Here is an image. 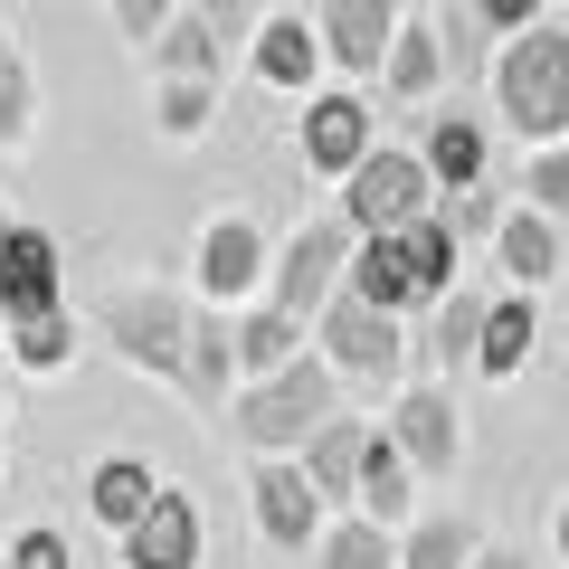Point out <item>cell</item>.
Listing matches in <instances>:
<instances>
[{"mask_svg":"<svg viewBox=\"0 0 569 569\" xmlns=\"http://www.w3.org/2000/svg\"><path fill=\"white\" fill-rule=\"evenodd\" d=\"M313 342H323L332 380H370V389H389V399H399V370H408V332H399V313L361 305V295H332V305L313 313Z\"/></svg>","mask_w":569,"mask_h":569,"instance_id":"5b68a950","label":"cell"},{"mask_svg":"<svg viewBox=\"0 0 569 569\" xmlns=\"http://www.w3.org/2000/svg\"><path fill=\"white\" fill-rule=\"evenodd\" d=\"M305 171H323V181H351V171L380 152V114H370L361 86H313L305 96Z\"/></svg>","mask_w":569,"mask_h":569,"instance_id":"52a82bcc","label":"cell"},{"mask_svg":"<svg viewBox=\"0 0 569 569\" xmlns=\"http://www.w3.org/2000/svg\"><path fill=\"white\" fill-rule=\"evenodd\" d=\"M209 114H219V86H190V77H152V133L171 142H200Z\"/></svg>","mask_w":569,"mask_h":569,"instance_id":"f546056e","label":"cell"},{"mask_svg":"<svg viewBox=\"0 0 569 569\" xmlns=\"http://www.w3.org/2000/svg\"><path fill=\"white\" fill-rule=\"evenodd\" d=\"M181 10H190V0H114V29H123L133 48H152L171 20H181Z\"/></svg>","mask_w":569,"mask_h":569,"instance_id":"d590c367","label":"cell"},{"mask_svg":"<svg viewBox=\"0 0 569 569\" xmlns=\"http://www.w3.org/2000/svg\"><path fill=\"white\" fill-rule=\"evenodd\" d=\"M200 541H209L200 503H190L181 485H162V493H152V512L123 531V569H200Z\"/></svg>","mask_w":569,"mask_h":569,"instance_id":"5bb4252c","label":"cell"},{"mask_svg":"<svg viewBox=\"0 0 569 569\" xmlns=\"http://www.w3.org/2000/svg\"><path fill=\"white\" fill-rule=\"evenodd\" d=\"M190 323H200V305H181L171 284H123V295H104V342L133 370H152V380H181Z\"/></svg>","mask_w":569,"mask_h":569,"instance_id":"277c9868","label":"cell"},{"mask_svg":"<svg viewBox=\"0 0 569 569\" xmlns=\"http://www.w3.org/2000/svg\"><path fill=\"white\" fill-rule=\"evenodd\" d=\"M351 219L342 209H323V219H305L295 238L276 247V266H266V305L276 313H295V323H313V313L342 295V276H351Z\"/></svg>","mask_w":569,"mask_h":569,"instance_id":"3957f363","label":"cell"},{"mask_svg":"<svg viewBox=\"0 0 569 569\" xmlns=\"http://www.w3.org/2000/svg\"><path fill=\"white\" fill-rule=\"evenodd\" d=\"M0 447H10V399H0Z\"/></svg>","mask_w":569,"mask_h":569,"instance_id":"60d3db41","label":"cell"},{"mask_svg":"<svg viewBox=\"0 0 569 569\" xmlns=\"http://www.w3.org/2000/svg\"><path fill=\"white\" fill-rule=\"evenodd\" d=\"M550 541H560V560H569V503H560V522H550Z\"/></svg>","mask_w":569,"mask_h":569,"instance_id":"ab89813d","label":"cell"},{"mask_svg":"<svg viewBox=\"0 0 569 569\" xmlns=\"http://www.w3.org/2000/svg\"><path fill=\"white\" fill-rule=\"evenodd\" d=\"M266 266H276V247H266L257 219H209L200 228V305L209 313L266 305Z\"/></svg>","mask_w":569,"mask_h":569,"instance_id":"ba28073f","label":"cell"},{"mask_svg":"<svg viewBox=\"0 0 569 569\" xmlns=\"http://www.w3.org/2000/svg\"><path fill=\"white\" fill-rule=\"evenodd\" d=\"M342 380H332L323 351H305V361H284L276 380H238V399H228V427H238L257 456H305V437L323 418H342Z\"/></svg>","mask_w":569,"mask_h":569,"instance_id":"7a4b0ae2","label":"cell"},{"mask_svg":"<svg viewBox=\"0 0 569 569\" xmlns=\"http://www.w3.org/2000/svg\"><path fill=\"white\" fill-rule=\"evenodd\" d=\"M313 569H399V531L380 522H323V541H313Z\"/></svg>","mask_w":569,"mask_h":569,"instance_id":"83f0119b","label":"cell"},{"mask_svg":"<svg viewBox=\"0 0 569 569\" xmlns=\"http://www.w3.org/2000/svg\"><path fill=\"white\" fill-rule=\"evenodd\" d=\"M39 133V67L20 48H0V152H20Z\"/></svg>","mask_w":569,"mask_h":569,"instance_id":"1f68e13d","label":"cell"},{"mask_svg":"<svg viewBox=\"0 0 569 569\" xmlns=\"http://www.w3.org/2000/svg\"><path fill=\"white\" fill-rule=\"evenodd\" d=\"M522 190H531V209H541V219H569V142H541V152H531Z\"/></svg>","mask_w":569,"mask_h":569,"instance_id":"d6a6232c","label":"cell"},{"mask_svg":"<svg viewBox=\"0 0 569 569\" xmlns=\"http://www.w3.org/2000/svg\"><path fill=\"white\" fill-rule=\"evenodd\" d=\"M0 342H10V361H20V370H39V380L77 361V323H67V305H58V313H29V323H10Z\"/></svg>","mask_w":569,"mask_h":569,"instance_id":"4dcf8cb0","label":"cell"},{"mask_svg":"<svg viewBox=\"0 0 569 569\" xmlns=\"http://www.w3.org/2000/svg\"><path fill=\"white\" fill-rule=\"evenodd\" d=\"M475 569H531V560H522V550H493V541H485V550H475Z\"/></svg>","mask_w":569,"mask_h":569,"instance_id":"f35d334b","label":"cell"},{"mask_svg":"<svg viewBox=\"0 0 569 569\" xmlns=\"http://www.w3.org/2000/svg\"><path fill=\"white\" fill-rule=\"evenodd\" d=\"M247 77L276 86V96H313V77H323V39H313L305 10H266L257 39H247Z\"/></svg>","mask_w":569,"mask_h":569,"instance_id":"4fadbf2b","label":"cell"},{"mask_svg":"<svg viewBox=\"0 0 569 569\" xmlns=\"http://www.w3.org/2000/svg\"><path fill=\"white\" fill-rule=\"evenodd\" d=\"M399 257H408V276H418V295L437 305V295H456V238H447V219L427 209L418 228H399Z\"/></svg>","mask_w":569,"mask_h":569,"instance_id":"f1b7e54d","label":"cell"},{"mask_svg":"<svg viewBox=\"0 0 569 569\" xmlns=\"http://www.w3.org/2000/svg\"><path fill=\"white\" fill-rule=\"evenodd\" d=\"M427 209H437V181H427V162H418V152H399V142H380V152L342 181L351 238H399V228H418Z\"/></svg>","mask_w":569,"mask_h":569,"instance_id":"8992f818","label":"cell"},{"mask_svg":"<svg viewBox=\"0 0 569 569\" xmlns=\"http://www.w3.org/2000/svg\"><path fill=\"white\" fill-rule=\"evenodd\" d=\"M0 305H10V323L67 305V284H58V238H48V228L0 219Z\"/></svg>","mask_w":569,"mask_h":569,"instance_id":"8fae6325","label":"cell"},{"mask_svg":"<svg viewBox=\"0 0 569 569\" xmlns=\"http://www.w3.org/2000/svg\"><path fill=\"white\" fill-rule=\"evenodd\" d=\"M418 162H427V181H437V200H447V190H485V171H493V133H485L475 114H427Z\"/></svg>","mask_w":569,"mask_h":569,"instance_id":"9a60e30c","label":"cell"},{"mask_svg":"<svg viewBox=\"0 0 569 569\" xmlns=\"http://www.w3.org/2000/svg\"><path fill=\"white\" fill-rule=\"evenodd\" d=\"M475 522L466 512H427V522H408L399 531V569H475Z\"/></svg>","mask_w":569,"mask_h":569,"instance_id":"484cf974","label":"cell"},{"mask_svg":"<svg viewBox=\"0 0 569 569\" xmlns=\"http://www.w3.org/2000/svg\"><path fill=\"white\" fill-rule=\"evenodd\" d=\"M380 86H389L399 104H427L437 86H447V39H437L427 20H408L399 39H389V67H380Z\"/></svg>","mask_w":569,"mask_h":569,"instance_id":"d4e9b609","label":"cell"},{"mask_svg":"<svg viewBox=\"0 0 569 569\" xmlns=\"http://www.w3.org/2000/svg\"><path fill=\"white\" fill-rule=\"evenodd\" d=\"M142 58H152V77H190V86H219L228 77V48H219V29H209L200 10H181Z\"/></svg>","mask_w":569,"mask_h":569,"instance_id":"44dd1931","label":"cell"},{"mask_svg":"<svg viewBox=\"0 0 569 569\" xmlns=\"http://www.w3.org/2000/svg\"><path fill=\"white\" fill-rule=\"evenodd\" d=\"M342 295H361V305H380V313H427V295H418V276H408L399 238H361V247H351Z\"/></svg>","mask_w":569,"mask_h":569,"instance_id":"ac0fdd59","label":"cell"},{"mask_svg":"<svg viewBox=\"0 0 569 569\" xmlns=\"http://www.w3.org/2000/svg\"><path fill=\"white\" fill-rule=\"evenodd\" d=\"M485 86H493V114H503L531 152H541V142H569V29L560 20L503 39L493 67H485Z\"/></svg>","mask_w":569,"mask_h":569,"instance_id":"6da1fadb","label":"cell"},{"mask_svg":"<svg viewBox=\"0 0 569 569\" xmlns=\"http://www.w3.org/2000/svg\"><path fill=\"white\" fill-rule=\"evenodd\" d=\"M228 380H238V313H209V305H200V323H190V361H181V389L219 408Z\"/></svg>","mask_w":569,"mask_h":569,"instance_id":"cb8c5ba5","label":"cell"},{"mask_svg":"<svg viewBox=\"0 0 569 569\" xmlns=\"http://www.w3.org/2000/svg\"><path fill=\"white\" fill-rule=\"evenodd\" d=\"M522 361H531V295H493L485 351H475V380H512Z\"/></svg>","mask_w":569,"mask_h":569,"instance_id":"4316f807","label":"cell"},{"mask_svg":"<svg viewBox=\"0 0 569 569\" xmlns=\"http://www.w3.org/2000/svg\"><path fill=\"white\" fill-rule=\"evenodd\" d=\"M247 493H257V531H266L276 550H313V541H323V493L305 485L295 456H257Z\"/></svg>","mask_w":569,"mask_h":569,"instance_id":"30bf717a","label":"cell"},{"mask_svg":"<svg viewBox=\"0 0 569 569\" xmlns=\"http://www.w3.org/2000/svg\"><path fill=\"white\" fill-rule=\"evenodd\" d=\"M408 493H418V475H408V456L389 447V427H370V447H361V485H351V503H361V522L399 531V522H408Z\"/></svg>","mask_w":569,"mask_h":569,"instance_id":"d6986e66","label":"cell"},{"mask_svg":"<svg viewBox=\"0 0 569 569\" xmlns=\"http://www.w3.org/2000/svg\"><path fill=\"white\" fill-rule=\"evenodd\" d=\"M361 447H370V427H361V418H323V427L305 437V456H295V466H305V485L332 503V493L361 485Z\"/></svg>","mask_w":569,"mask_h":569,"instance_id":"7402d4cb","label":"cell"},{"mask_svg":"<svg viewBox=\"0 0 569 569\" xmlns=\"http://www.w3.org/2000/svg\"><path fill=\"white\" fill-rule=\"evenodd\" d=\"M493 257H503L512 295H541L550 276H560V219H541V209H503V228H493Z\"/></svg>","mask_w":569,"mask_h":569,"instance_id":"2e32d148","label":"cell"},{"mask_svg":"<svg viewBox=\"0 0 569 569\" xmlns=\"http://www.w3.org/2000/svg\"><path fill=\"white\" fill-rule=\"evenodd\" d=\"M485 313H493V295H475V284L437 295V305H427V361H437V370H475V351H485Z\"/></svg>","mask_w":569,"mask_h":569,"instance_id":"ffe728a7","label":"cell"},{"mask_svg":"<svg viewBox=\"0 0 569 569\" xmlns=\"http://www.w3.org/2000/svg\"><path fill=\"white\" fill-rule=\"evenodd\" d=\"M0 569H77V550H67V531H48V522H29L20 541L0 550Z\"/></svg>","mask_w":569,"mask_h":569,"instance_id":"e575fe53","label":"cell"},{"mask_svg":"<svg viewBox=\"0 0 569 569\" xmlns=\"http://www.w3.org/2000/svg\"><path fill=\"white\" fill-rule=\"evenodd\" d=\"M466 10L493 29V39H522V29H541V0H466Z\"/></svg>","mask_w":569,"mask_h":569,"instance_id":"74e56055","label":"cell"},{"mask_svg":"<svg viewBox=\"0 0 569 569\" xmlns=\"http://www.w3.org/2000/svg\"><path fill=\"white\" fill-rule=\"evenodd\" d=\"M389 447L408 456V475H456V456H466L456 399L447 389H399V399H389Z\"/></svg>","mask_w":569,"mask_h":569,"instance_id":"7c38bea8","label":"cell"},{"mask_svg":"<svg viewBox=\"0 0 569 569\" xmlns=\"http://www.w3.org/2000/svg\"><path fill=\"white\" fill-rule=\"evenodd\" d=\"M190 10H200V20L219 29V48H228V58H238V48L257 39V0H190Z\"/></svg>","mask_w":569,"mask_h":569,"instance_id":"8d00e7d4","label":"cell"},{"mask_svg":"<svg viewBox=\"0 0 569 569\" xmlns=\"http://www.w3.org/2000/svg\"><path fill=\"white\" fill-rule=\"evenodd\" d=\"M0 48H10V39H0Z\"/></svg>","mask_w":569,"mask_h":569,"instance_id":"7bdbcfd3","label":"cell"},{"mask_svg":"<svg viewBox=\"0 0 569 569\" xmlns=\"http://www.w3.org/2000/svg\"><path fill=\"white\" fill-rule=\"evenodd\" d=\"M152 493H162V475L142 466V456H104V466L86 475V512H96V522L114 531V541L142 522V512H152Z\"/></svg>","mask_w":569,"mask_h":569,"instance_id":"e0dca14e","label":"cell"},{"mask_svg":"<svg viewBox=\"0 0 569 569\" xmlns=\"http://www.w3.org/2000/svg\"><path fill=\"white\" fill-rule=\"evenodd\" d=\"M0 332H10V305H0Z\"/></svg>","mask_w":569,"mask_h":569,"instance_id":"b9f144b4","label":"cell"},{"mask_svg":"<svg viewBox=\"0 0 569 569\" xmlns=\"http://www.w3.org/2000/svg\"><path fill=\"white\" fill-rule=\"evenodd\" d=\"M399 29H408L399 0H323V10H313V39H323V58L342 67V77H380Z\"/></svg>","mask_w":569,"mask_h":569,"instance_id":"9c48e42d","label":"cell"},{"mask_svg":"<svg viewBox=\"0 0 569 569\" xmlns=\"http://www.w3.org/2000/svg\"><path fill=\"white\" fill-rule=\"evenodd\" d=\"M437 219H447V238L466 247V238H493V228H503V200H493V190H447Z\"/></svg>","mask_w":569,"mask_h":569,"instance_id":"836d02e7","label":"cell"},{"mask_svg":"<svg viewBox=\"0 0 569 569\" xmlns=\"http://www.w3.org/2000/svg\"><path fill=\"white\" fill-rule=\"evenodd\" d=\"M305 332H313V323H295V313L247 305V313H238V380H276L284 361H305Z\"/></svg>","mask_w":569,"mask_h":569,"instance_id":"603a6c76","label":"cell"}]
</instances>
